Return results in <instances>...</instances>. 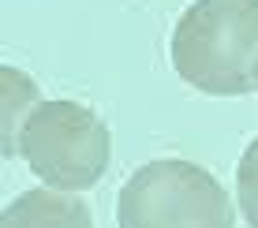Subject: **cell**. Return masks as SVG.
<instances>
[{"instance_id":"1","label":"cell","mask_w":258,"mask_h":228,"mask_svg":"<svg viewBox=\"0 0 258 228\" xmlns=\"http://www.w3.org/2000/svg\"><path fill=\"white\" fill-rule=\"evenodd\" d=\"M172 67L213 98L258 90V0H195L172 30Z\"/></svg>"},{"instance_id":"2","label":"cell","mask_w":258,"mask_h":228,"mask_svg":"<svg viewBox=\"0 0 258 228\" xmlns=\"http://www.w3.org/2000/svg\"><path fill=\"white\" fill-rule=\"evenodd\" d=\"M120 228H232L228 191L191 161H150L120 187Z\"/></svg>"},{"instance_id":"3","label":"cell","mask_w":258,"mask_h":228,"mask_svg":"<svg viewBox=\"0 0 258 228\" xmlns=\"http://www.w3.org/2000/svg\"><path fill=\"white\" fill-rule=\"evenodd\" d=\"M19 154L49 187L86 191L109 169L112 138L86 105L41 101L19 131Z\"/></svg>"},{"instance_id":"4","label":"cell","mask_w":258,"mask_h":228,"mask_svg":"<svg viewBox=\"0 0 258 228\" xmlns=\"http://www.w3.org/2000/svg\"><path fill=\"white\" fill-rule=\"evenodd\" d=\"M0 228H94L83 198L56 191H23L0 213Z\"/></svg>"},{"instance_id":"5","label":"cell","mask_w":258,"mask_h":228,"mask_svg":"<svg viewBox=\"0 0 258 228\" xmlns=\"http://www.w3.org/2000/svg\"><path fill=\"white\" fill-rule=\"evenodd\" d=\"M0 86H4V135H0V150H4V157H15L19 154V131L26 124V116L34 112V105H41V101H38V86L23 71H15V67L0 71Z\"/></svg>"},{"instance_id":"6","label":"cell","mask_w":258,"mask_h":228,"mask_svg":"<svg viewBox=\"0 0 258 228\" xmlns=\"http://www.w3.org/2000/svg\"><path fill=\"white\" fill-rule=\"evenodd\" d=\"M236 195H239V209H243L247 224L258 228V138L247 146V154L239 157V169H236Z\"/></svg>"}]
</instances>
